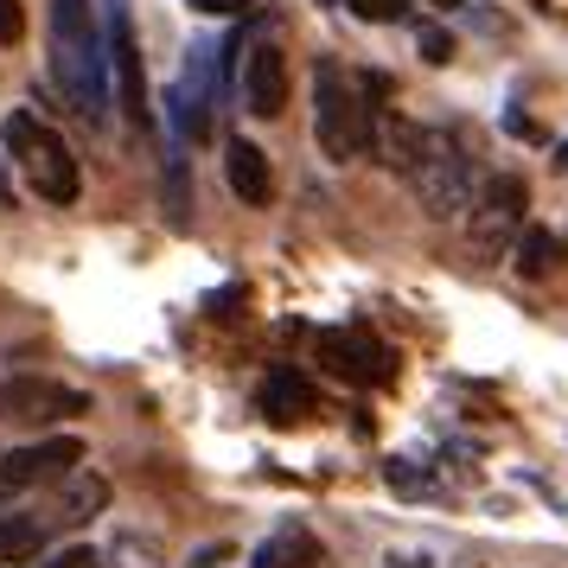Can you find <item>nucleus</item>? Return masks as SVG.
I'll list each match as a JSON object with an SVG mask.
<instances>
[{
  "label": "nucleus",
  "mask_w": 568,
  "mask_h": 568,
  "mask_svg": "<svg viewBox=\"0 0 568 568\" xmlns=\"http://www.w3.org/2000/svg\"><path fill=\"white\" fill-rule=\"evenodd\" d=\"M103 58H109V78H115V97L129 109L134 129H148V90H141V45H134L129 27V7L109 0V32H103Z\"/></svg>",
  "instance_id": "8"
},
{
  "label": "nucleus",
  "mask_w": 568,
  "mask_h": 568,
  "mask_svg": "<svg viewBox=\"0 0 568 568\" xmlns=\"http://www.w3.org/2000/svg\"><path fill=\"white\" fill-rule=\"evenodd\" d=\"M313 384L301 371H268L262 377V415L275 422V428H294V422H313Z\"/></svg>",
  "instance_id": "12"
},
{
  "label": "nucleus",
  "mask_w": 568,
  "mask_h": 568,
  "mask_svg": "<svg viewBox=\"0 0 568 568\" xmlns=\"http://www.w3.org/2000/svg\"><path fill=\"white\" fill-rule=\"evenodd\" d=\"M326 7H345V0H326Z\"/></svg>",
  "instance_id": "28"
},
{
  "label": "nucleus",
  "mask_w": 568,
  "mask_h": 568,
  "mask_svg": "<svg viewBox=\"0 0 568 568\" xmlns=\"http://www.w3.org/2000/svg\"><path fill=\"white\" fill-rule=\"evenodd\" d=\"M224 180H231V192L243 199V205H268L275 199V173H268V154H262L256 141H243L236 134L231 148H224Z\"/></svg>",
  "instance_id": "11"
},
{
  "label": "nucleus",
  "mask_w": 568,
  "mask_h": 568,
  "mask_svg": "<svg viewBox=\"0 0 568 568\" xmlns=\"http://www.w3.org/2000/svg\"><path fill=\"white\" fill-rule=\"evenodd\" d=\"M389 166L415 185V199L435 211V217H466L473 211V192H479L473 154H466L460 141H447L440 129L396 122L389 129Z\"/></svg>",
  "instance_id": "1"
},
{
  "label": "nucleus",
  "mask_w": 568,
  "mask_h": 568,
  "mask_svg": "<svg viewBox=\"0 0 568 568\" xmlns=\"http://www.w3.org/2000/svg\"><path fill=\"white\" fill-rule=\"evenodd\" d=\"M422 7H447V13H454V7H460V0H422Z\"/></svg>",
  "instance_id": "26"
},
{
  "label": "nucleus",
  "mask_w": 568,
  "mask_h": 568,
  "mask_svg": "<svg viewBox=\"0 0 568 568\" xmlns=\"http://www.w3.org/2000/svg\"><path fill=\"white\" fill-rule=\"evenodd\" d=\"M52 78L83 122H109V58L90 0H52Z\"/></svg>",
  "instance_id": "2"
},
{
  "label": "nucleus",
  "mask_w": 568,
  "mask_h": 568,
  "mask_svg": "<svg viewBox=\"0 0 568 568\" xmlns=\"http://www.w3.org/2000/svg\"><path fill=\"white\" fill-rule=\"evenodd\" d=\"M103 505H109V479H97V473H71V491H64L58 524H83V517H97Z\"/></svg>",
  "instance_id": "16"
},
{
  "label": "nucleus",
  "mask_w": 568,
  "mask_h": 568,
  "mask_svg": "<svg viewBox=\"0 0 568 568\" xmlns=\"http://www.w3.org/2000/svg\"><path fill=\"white\" fill-rule=\"evenodd\" d=\"M556 160H562V166H568V141H562V148H556Z\"/></svg>",
  "instance_id": "27"
},
{
  "label": "nucleus",
  "mask_w": 568,
  "mask_h": 568,
  "mask_svg": "<svg viewBox=\"0 0 568 568\" xmlns=\"http://www.w3.org/2000/svg\"><path fill=\"white\" fill-rule=\"evenodd\" d=\"M236 307H243V287H211V294H205L211 320H236Z\"/></svg>",
  "instance_id": "20"
},
{
  "label": "nucleus",
  "mask_w": 568,
  "mask_h": 568,
  "mask_svg": "<svg viewBox=\"0 0 568 568\" xmlns=\"http://www.w3.org/2000/svg\"><path fill=\"white\" fill-rule=\"evenodd\" d=\"M45 568H97V549H64V556L45 562Z\"/></svg>",
  "instance_id": "25"
},
{
  "label": "nucleus",
  "mask_w": 568,
  "mask_h": 568,
  "mask_svg": "<svg viewBox=\"0 0 568 568\" xmlns=\"http://www.w3.org/2000/svg\"><path fill=\"white\" fill-rule=\"evenodd\" d=\"M250 568H320V542H313L301 524H282V530L250 556Z\"/></svg>",
  "instance_id": "13"
},
{
  "label": "nucleus",
  "mask_w": 568,
  "mask_h": 568,
  "mask_svg": "<svg viewBox=\"0 0 568 568\" xmlns=\"http://www.w3.org/2000/svg\"><path fill=\"white\" fill-rule=\"evenodd\" d=\"M511 262H517V275H524V282H542V275L562 262V236H556V231H537V224H524V231H517Z\"/></svg>",
  "instance_id": "14"
},
{
  "label": "nucleus",
  "mask_w": 568,
  "mask_h": 568,
  "mask_svg": "<svg viewBox=\"0 0 568 568\" xmlns=\"http://www.w3.org/2000/svg\"><path fill=\"white\" fill-rule=\"evenodd\" d=\"M0 141H7V154L27 166L32 192L45 199V205H71L83 192V173H78V154L64 148V134H52L32 109H13L7 115V129H0Z\"/></svg>",
  "instance_id": "3"
},
{
  "label": "nucleus",
  "mask_w": 568,
  "mask_h": 568,
  "mask_svg": "<svg viewBox=\"0 0 568 568\" xmlns=\"http://www.w3.org/2000/svg\"><path fill=\"white\" fill-rule=\"evenodd\" d=\"M524 205H530V192L517 173H498V180L479 192V217H473V243L479 250H498V243H511L524 231Z\"/></svg>",
  "instance_id": "10"
},
{
  "label": "nucleus",
  "mask_w": 568,
  "mask_h": 568,
  "mask_svg": "<svg viewBox=\"0 0 568 568\" xmlns=\"http://www.w3.org/2000/svg\"><path fill=\"white\" fill-rule=\"evenodd\" d=\"M45 542V524L39 517H0V568H13V562H27L32 549Z\"/></svg>",
  "instance_id": "15"
},
{
  "label": "nucleus",
  "mask_w": 568,
  "mask_h": 568,
  "mask_svg": "<svg viewBox=\"0 0 568 568\" xmlns=\"http://www.w3.org/2000/svg\"><path fill=\"white\" fill-rule=\"evenodd\" d=\"M313 134H320L326 160H358L371 148V103L333 58L313 64Z\"/></svg>",
  "instance_id": "4"
},
{
  "label": "nucleus",
  "mask_w": 568,
  "mask_h": 568,
  "mask_svg": "<svg viewBox=\"0 0 568 568\" xmlns=\"http://www.w3.org/2000/svg\"><path fill=\"white\" fill-rule=\"evenodd\" d=\"M27 32V13H20V0H0V45H13Z\"/></svg>",
  "instance_id": "21"
},
{
  "label": "nucleus",
  "mask_w": 568,
  "mask_h": 568,
  "mask_svg": "<svg viewBox=\"0 0 568 568\" xmlns=\"http://www.w3.org/2000/svg\"><path fill=\"white\" fill-rule=\"evenodd\" d=\"M58 415H90V396L52 384V377H13V384H0V422L39 428V422H58Z\"/></svg>",
  "instance_id": "7"
},
{
  "label": "nucleus",
  "mask_w": 568,
  "mask_h": 568,
  "mask_svg": "<svg viewBox=\"0 0 568 568\" xmlns=\"http://www.w3.org/2000/svg\"><path fill=\"white\" fill-rule=\"evenodd\" d=\"M505 129H511L517 141H549V134H542L537 122H530V115H524V109H505Z\"/></svg>",
  "instance_id": "24"
},
{
  "label": "nucleus",
  "mask_w": 568,
  "mask_h": 568,
  "mask_svg": "<svg viewBox=\"0 0 568 568\" xmlns=\"http://www.w3.org/2000/svg\"><path fill=\"white\" fill-rule=\"evenodd\" d=\"M415 45H422V58H428V64H454V32L415 27Z\"/></svg>",
  "instance_id": "19"
},
{
  "label": "nucleus",
  "mask_w": 568,
  "mask_h": 568,
  "mask_svg": "<svg viewBox=\"0 0 568 568\" xmlns=\"http://www.w3.org/2000/svg\"><path fill=\"white\" fill-rule=\"evenodd\" d=\"M236 78H243V103L250 115L262 122H275L287 109V58L275 45H250V52H236Z\"/></svg>",
  "instance_id": "9"
},
{
  "label": "nucleus",
  "mask_w": 568,
  "mask_h": 568,
  "mask_svg": "<svg viewBox=\"0 0 568 568\" xmlns=\"http://www.w3.org/2000/svg\"><path fill=\"white\" fill-rule=\"evenodd\" d=\"M192 13H211V20H231V13H250V0H185Z\"/></svg>",
  "instance_id": "23"
},
{
  "label": "nucleus",
  "mask_w": 568,
  "mask_h": 568,
  "mask_svg": "<svg viewBox=\"0 0 568 568\" xmlns=\"http://www.w3.org/2000/svg\"><path fill=\"white\" fill-rule=\"evenodd\" d=\"M166 224H173V231H185V224H192V173H185L180 148L166 154Z\"/></svg>",
  "instance_id": "17"
},
{
  "label": "nucleus",
  "mask_w": 568,
  "mask_h": 568,
  "mask_svg": "<svg viewBox=\"0 0 568 568\" xmlns=\"http://www.w3.org/2000/svg\"><path fill=\"white\" fill-rule=\"evenodd\" d=\"M320 364L345 377V384H371L384 389L396 384V358H389V345L371 326H345V333H320Z\"/></svg>",
  "instance_id": "6"
},
{
  "label": "nucleus",
  "mask_w": 568,
  "mask_h": 568,
  "mask_svg": "<svg viewBox=\"0 0 568 568\" xmlns=\"http://www.w3.org/2000/svg\"><path fill=\"white\" fill-rule=\"evenodd\" d=\"M78 466H83L78 435H45V440H32V447H13V454H0V505L20 498V491H32V486L71 479Z\"/></svg>",
  "instance_id": "5"
},
{
  "label": "nucleus",
  "mask_w": 568,
  "mask_h": 568,
  "mask_svg": "<svg viewBox=\"0 0 568 568\" xmlns=\"http://www.w3.org/2000/svg\"><path fill=\"white\" fill-rule=\"evenodd\" d=\"M358 20H371V27H389V20H409V0H345Z\"/></svg>",
  "instance_id": "18"
},
{
  "label": "nucleus",
  "mask_w": 568,
  "mask_h": 568,
  "mask_svg": "<svg viewBox=\"0 0 568 568\" xmlns=\"http://www.w3.org/2000/svg\"><path fill=\"white\" fill-rule=\"evenodd\" d=\"M389 486L396 491H428V479L415 473V460H389Z\"/></svg>",
  "instance_id": "22"
}]
</instances>
